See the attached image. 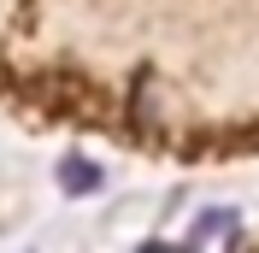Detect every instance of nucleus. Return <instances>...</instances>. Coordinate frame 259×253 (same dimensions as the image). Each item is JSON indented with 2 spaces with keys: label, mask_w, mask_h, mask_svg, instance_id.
<instances>
[{
  "label": "nucleus",
  "mask_w": 259,
  "mask_h": 253,
  "mask_svg": "<svg viewBox=\"0 0 259 253\" xmlns=\"http://www.w3.org/2000/svg\"><path fill=\"white\" fill-rule=\"evenodd\" d=\"M106 177H100V165H89V159H59V189L65 194H95Z\"/></svg>",
  "instance_id": "f257e3e1"
},
{
  "label": "nucleus",
  "mask_w": 259,
  "mask_h": 253,
  "mask_svg": "<svg viewBox=\"0 0 259 253\" xmlns=\"http://www.w3.org/2000/svg\"><path fill=\"white\" fill-rule=\"evenodd\" d=\"M224 236H236V212H230V206H224V212H206V218H194V224H189V241H194V247L224 241Z\"/></svg>",
  "instance_id": "f03ea898"
}]
</instances>
